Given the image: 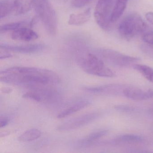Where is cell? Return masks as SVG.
I'll return each instance as SVG.
<instances>
[{
    "mask_svg": "<svg viewBox=\"0 0 153 153\" xmlns=\"http://www.w3.org/2000/svg\"><path fill=\"white\" fill-rule=\"evenodd\" d=\"M115 108L116 110L125 112L131 111H134V110L133 107L127 106V105H116V106H115Z\"/></svg>",
    "mask_w": 153,
    "mask_h": 153,
    "instance_id": "cell-25",
    "label": "cell"
},
{
    "mask_svg": "<svg viewBox=\"0 0 153 153\" xmlns=\"http://www.w3.org/2000/svg\"><path fill=\"white\" fill-rule=\"evenodd\" d=\"M125 96L134 100H144L153 98V90L144 91L139 88H127L123 91Z\"/></svg>",
    "mask_w": 153,
    "mask_h": 153,
    "instance_id": "cell-10",
    "label": "cell"
},
{
    "mask_svg": "<svg viewBox=\"0 0 153 153\" xmlns=\"http://www.w3.org/2000/svg\"><path fill=\"white\" fill-rule=\"evenodd\" d=\"M140 49L147 56L153 59V44L146 43L141 45Z\"/></svg>",
    "mask_w": 153,
    "mask_h": 153,
    "instance_id": "cell-21",
    "label": "cell"
},
{
    "mask_svg": "<svg viewBox=\"0 0 153 153\" xmlns=\"http://www.w3.org/2000/svg\"><path fill=\"white\" fill-rule=\"evenodd\" d=\"M128 0H116L113 9L111 21L113 23L117 21L121 17L127 7Z\"/></svg>",
    "mask_w": 153,
    "mask_h": 153,
    "instance_id": "cell-15",
    "label": "cell"
},
{
    "mask_svg": "<svg viewBox=\"0 0 153 153\" xmlns=\"http://www.w3.org/2000/svg\"><path fill=\"white\" fill-rule=\"evenodd\" d=\"M144 138L141 136L134 134H125L116 137L114 141L117 143H138L142 142Z\"/></svg>",
    "mask_w": 153,
    "mask_h": 153,
    "instance_id": "cell-16",
    "label": "cell"
},
{
    "mask_svg": "<svg viewBox=\"0 0 153 153\" xmlns=\"http://www.w3.org/2000/svg\"><path fill=\"white\" fill-rule=\"evenodd\" d=\"M38 37L36 32L27 27L15 30L11 34V38L13 40L23 42H31L38 39Z\"/></svg>",
    "mask_w": 153,
    "mask_h": 153,
    "instance_id": "cell-11",
    "label": "cell"
},
{
    "mask_svg": "<svg viewBox=\"0 0 153 153\" xmlns=\"http://www.w3.org/2000/svg\"><path fill=\"white\" fill-rule=\"evenodd\" d=\"M1 92L4 94H9L12 91V89L10 88L4 87L1 89Z\"/></svg>",
    "mask_w": 153,
    "mask_h": 153,
    "instance_id": "cell-29",
    "label": "cell"
},
{
    "mask_svg": "<svg viewBox=\"0 0 153 153\" xmlns=\"http://www.w3.org/2000/svg\"><path fill=\"white\" fill-rule=\"evenodd\" d=\"M107 132H108V131L106 130H100L92 132L85 139L81 140L80 144L81 146H91L93 142H95L97 140L102 137L106 135Z\"/></svg>",
    "mask_w": 153,
    "mask_h": 153,
    "instance_id": "cell-18",
    "label": "cell"
},
{
    "mask_svg": "<svg viewBox=\"0 0 153 153\" xmlns=\"http://www.w3.org/2000/svg\"><path fill=\"white\" fill-rule=\"evenodd\" d=\"M82 69L88 74L103 77L115 76V72L105 65L103 61L93 53H88L79 60Z\"/></svg>",
    "mask_w": 153,
    "mask_h": 153,
    "instance_id": "cell-4",
    "label": "cell"
},
{
    "mask_svg": "<svg viewBox=\"0 0 153 153\" xmlns=\"http://www.w3.org/2000/svg\"><path fill=\"white\" fill-rule=\"evenodd\" d=\"M33 8L48 33L55 36L57 32V14L49 0H34Z\"/></svg>",
    "mask_w": 153,
    "mask_h": 153,
    "instance_id": "cell-2",
    "label": "cell"
},
{
    "mask_svg": "<svg viewBox=\"0 0 153 153\" xmlns=\"http://www.w3.org/2000/svg\"><path fill=\"white\" fill-rule=\"evenodd\" d=\"M99 116L97 113H91L73 118L58 126L57 130L59 131L73 130L83 127L96 120Z\"/></svg>",
    "mask_w": 153,
    "mask_h": 153,
    "instance_id": "cell-8",
    "label": "cell"
},
{
    "mask_svg": "<svg viewBox=\"0 0 153 153\" xmlns=\"http://www.w3.org/2000/svg\"><path fill=\"white\" fill-rule=\"evenodd\" d=\"M146 17L147 20L153 25V12H148L146 14Z\"/></svg>",
    "mask_w": 153,
    "mask_h": 153,
    "instance_id": "cell-28",
    "label": "cell"
},
{
    "mask_svg": "<svg viewBox=\"0 0 153 153\" xmlns=\"http://www.w3.org/2000/svg\"><path fill=\"white\" fill-rule=\"evenodd\" d=\"M90 103L91 102L88 100L80 101L60 113L57 116V118L60 119V118H65L67 116L71 115L75 112H76L87 107L90 104Z\"/></svg>",
    "mask_w": 153,
    "mask_h": 153,
    "instance_id": "cell-14",
    "label": "cell"
},
{
    "mask_svg": "<svg viewBox=\"0 0 153 153\" xmlns=\"http://www.w3.org/2000/svg\"><path fill=\"white\" fill-rule=\"evenodd\" d=\"M16 4V15L25 14L31 10L33 6L34 0H15Z\"/></svg>",
    "mask_w": 153,
    "mask_h": 153,
    "instance_id": "cell-17",
    "label": "cell"
},
{
    "mask_svg": "<svg viewBox=\"0 0 153 153\" xmlns=\"http://www.w3.org/2000/svg\"><path fill=\"white\" fill-rule=\"evenodd\" d=\"M142 39L145 43L153 44V31L144 34L142 36Z\"/></svg>",
    "mask_w": 153,
    "mask_h": 153,
    "instance_id": "cell-23",
    "label": "cell"
},
{
    "mask_svg": "<svg viewBox=\"0 0 153 153\" xmlns=\"http://www.w3.org/2000/svg\"><path fill=\"white\" fill-rule=\"evenodd\" d=\"M91 9L88 8L78 14H72L70 16L68 23L71 25L79 26L84 25L89 21L91 17Z\"/></svg>",
    "mask_w": 153,
    "mask_h": 153,
    "instance_id": "cell-12",
    "label": "cell"
},
{
    "mask_svg": "<svg viewBox=\"0 0 153 153\" xmlns=\"http://www.w3.org/2000/svg\"><path fill=\"white\" fill-rule=\"evenodd\" d=\"M0 80L7 84L20 85L32 88L58 84L60 79L57 73L46 69L15 67L1 71Z\"/></svg>",
    "mask_w": 153,
    "mask_h": 153,
    "instance_id": "cell-1",
    "label": "cell"
},
{
    "mask_svg": "<svg viewBox=\"0 0 153 153\" xmlns=\"http://www.w3.org/2000/svg\"><path fill=\"white\" fill-rule=\"evenodd\" d=\"M16 8L15 0H1L0 18H3L12 13L16 14Z\"/></svg>",
    "mask_w": 153,
    "mask_h": 153,
    "instance_id": "cell-13",
    "label": "cell"
},
{
    "mask_svg": "<svg viewBox=\"0 0 153 153\" xmlns=\"http://www.w3.org/2000/svg\"><path fill=\"white\" fill-rule=\"evenodd\" d=\"M93 0H71V6L73 7L81 8L91 3Z\"/></svg>",
    "mask_w": 153,
    "mask_h": 153,
    "instance_id": "cell-22",
    "label": "cell"
},
{
    "mask_svg": "<svg viewBox=\"0 0 153 153\" xmlns=\"http://www.w3.org/2000/svg\"><path fill=\"white\" fill-rule=\"evenodd\" d=\"M10 120L8 118L5 117H1L0 119V127L2 128L8 124Z\"/></svg>",
    "mask_w": 153,
    "mask_h": 153,
    "instance_id": "cell-27",
    "label": "cell"
},
{
    "mask_svg": "<svg viewBox=\"0 0 153 153\" xmlns=\"http://www.w3.org/2000/svg\"><path fill=\"white\" fill-rule=\"evenodd\" d=\"M59 93L51 88L44 86L32 88V90L23 95L25 98L31 99L39 102H52L59 98Z\"/></svg>",
    "mask_w": 153,
    "mask_h": 153,
    "instance_id": "cell-7",
    "label": "cell"
},
{
    "mask_svg": "<svg viewBox=\"0 0 153 153\" xmlns=\"http://www.w3.org/2000/svg\"><path fill=\"white\" fill-rule=\"evenodd\" d=\"M28 25L27 22L25 21L22 22H14L1 25L0 27L1 32H5L7 31H15L21 27H25Z\"/></svg>",
    "mask_w": 153,
    "mask_h": 153,
    "instance_id": "cell-20",
    "label": "cell"
},
{
    "mask_svg": "<svg viewBox=\"0 0 153 153\" xmlns=\"http://www.w3.org/2000/svg\"><path fill=\"white\" fill-rule=\"evenodd\" d=\"M12 56V54H10L9 52L8 51L1 48V51H0V59H1L10 58Z\"/></svg>",
    "mask_w": 153,
    "mask_h": 153,
    "instance_id": "cell-26",
    "label": "cell"
},
{
    "mask_svg": "<svg viewBox=\"0 0 153 153\" xmlns=\"http://www.w3.org/2000/svg\"><path fill=\"white\" fill-rule=\"evenodd\" d=\"M99 54L105 62L117 67L133 66L140 60L139 58L128 56L111 49H102L99 52Z\"/></svg>",
    "mask_w": 153,
    "mask_h": 153,
    "instance_id": "cell-6",
    "label": "cell"
},
{
    "mask_svg": "<svg viewBox=\"0 0 153 153\" xmlns=\"http://www.w3.org/2000/svg\"><path fill=\"white\" fill-rule=\"evenodd\" d=\"M143 76L148 80L153 83V69L149 67L144 73Z\"/></svg>",
    "mask_w": 153,
    "mask_h": 153,
    "instance_id": "cell-24",
    "label": "cell"
},
{
    "mask_svg": "<svg viewBox=\"0 0 153 153\" xmlns=\"http://www.w3.org/2000/svg\"><path fill=\"white\" fill-rule=\"evenodd\" d=\"M112 7V0H98L95 8L94 16L96 22L105 31H110L112 27L111 21Z\"/></svg>",
    "mask_w": 153,
    "mask_h": 153,
    "instance_id": "cell-5",
    "label": "cell"
},
{
    "mask_svg": "<svg viewBox=\"0 0 153 153\" xmlns=\"http://www.w3.org/2000/svg\"><path fill=\"white\" fill-rule=\"evenodd\" d=\"M146 25L140 15L136 12L127 15L119 24L118 30L121 36L130 40L143 33Z\"/></svg>",
    "mask_w": 153,
    "mask_h": 153,
    "instance_id": "cell-3",
    "label": "cell"
},
{
    "mask_svg": "<svg viewBox=\"0 0 153 153\" xmlns=\"http://www.w3.org/2000/svg\"><path fill=\"white\" fill-rule=\"evenodd\" d=\"M41 131L37 129H31L25 131L21 134L18 138V140L20 142H29L37 139L40 137Z\"/></svg>",
    "mask_w": 153,
    "mask_h": 153,
    "instance_id": "cell-19",
    "label": "cell"
},
{
    "mask_svg": "<svg viewBox=\"0 0 153 153\" xmlns=\"http://www.w3.org/2000/svg\"><path fill=\"white\" fill-rule=\"evenodd\" d=\"M45 48V45L41 44L20 45L1 44L0 47V48L5 49L8 51L23 53H32L39 52L43 51Z\"/></svg>",
    "mask_w": 153,
    "mask_h": 153,
    "instance_id": "cell-9",
    "label": "cell"
}]
</instances>
